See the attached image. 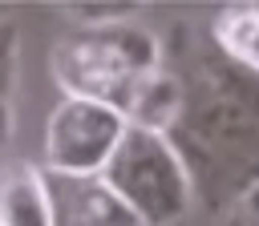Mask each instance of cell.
Listing matches in <instances>:
<instances>
[{
    "instance_id": "obj_7",
    "label": "cell",
    "mask_w": 259,
    "mask_h": 226,
    "mask_svg": "<svg viewBox=\"0 0 259 226\" xmlns=\"http://www.w3.org/2000/svg\"><path fill=\"white\" fill-rule=\"evenodd\" d=\"M0 226H49L45 170L36 161H12L0 170Z\"/></svg>"
},
{
    "instance_id": "obj_2",
    "label": "cell",
    "mask_w": 259,
    "mask_h": 226,
    "mask_svg": "<svg viewBox=\"0 0 259 226\" xmlns=\"http://www.w3.org/2000/svg\"><path fill=\"white\" fill-rule=\"evenodd\" d=\"M158 65H162V36L142 20L69 24L49 52V69L61 97L101 101L117 113L130 105L138 85Z\"/></svg>"
},
{
    "instance_id": "obj_4",
    "label": "cell",
    "mask_w": 259,
    "mask_h": 226,
    "mask_svg": "<svg viewBox=\"0 0 259 226\" xmlns=\"http://www.w3.org/2000/svg\"><path fill=\"white\" fill-rule=\"evenodd\" d=\"M125 133V121L117 109L85 97H61L45 121V161L40 170L73 174V178H97L117 149Z\"/></svg>"
},
{
    "instance_id": "obj_11",
    "label": "cell",
    "mask_w": 259,
    "mask_h": 226,
    "mask_svg": "<svg viewBox=\"0 0 259 226\" xmlns=\"http://www.w3.org/2000/svg\"><path fill=\"white\" fill-rule=\"evenodd\" d=\"M247 198H251V202H255V206H259V186H255V190H251V194H247Z\"/></svg>"
},
{
    "instance_id": "obj_3",
    "label": "cell",
    "mask_w": 259,
    "mask_h": 226,
    "mask_svg": "<svg viewBox=\"0 0 259 226\" xmlns=\"http://www.w3.org/2000/svg\"><path fill=\"white\" fill-rule=\"evenodd\" d=\"M97 178L130 206V214L142 226H174L194 206L186 165L166 141V133L125 125L117 149L109 153Z\"/></svg>"
},
{
    "instance_id": "obj_10",
    "label": "cell",
    "mask_w": 259,
    "mask_h": 226,
    "mask_svg": "<svg viewBox=\"0 0 259 226\" xmlns=\"http://www.w3.org/2000/svg\"><path fill=\"white\" fill-rule=\"evenodd\" d=\"M223 222L219 226H259V206L251 202V198H243V202H235L227 214H219Z\"/></svg>"
},
{
    "instance_id": "obj_5",
    "label": "cell",
    "mask_w": 259,
    "mask_h": 226,
    "mask_svg": "<svg viewBox=\"0 0 259 226\" xmlns=\"http://www.w3.org/2000/svg\"><path fill=\"white\" fill-rule=\"evenodd\" d=\"M45 194H49V226H142L101 178H73L45 170Z\"/></svg>"
},
{
    "instance_id": "obj_1",
    "label": "cell",
    "mask_w": 259,
    "mask_h": 226,
    "mask_svg": "<svg viewBox=\"0 0 259 226\" xmlns=\"http://www.w3.org/2000/svg\"><path fill=\"white\" fill-rule=\"evenodd\" d=\"M162 56L182 85L166 141L186 165L194 206L227 214L259 186V77L227 65L190 28H174Z\"/></svg>"
},
{
    "instance_id": "obj_9",
    "label": "cell",
    "mask_w": 259,
    "mask_h": 226,
    "mask_svg": "<svg viewBox=\"0 0 259 226\" xmlns=\"http://www.w3.org/2000/svg\"><path fill=\"white\" fill-rule=\"evenodd\" d=\"M65 16L73 24H113V20H138V4H65Z\"/></svg>"
},
{
    "instance_id": "obj_6",
    "label": "cell",
    "mask_w": 259,
    "mask_h": 226,
    "mask_svg": "<svg viewBox=\"0 0 259 226\" xmlns=\"http://www.w3.org/2000/svg\"><path fill=\"white\" fill-rule=\"evenodd\" d=\"M202 36L227 65L259 77V4H231L214 12Z\"/></svg>"
},
{
    "instance_id": "obj_8",
    "label": "cell",
    "mask_w": 259,
    "mask_h": 226,
    "mask_svg": "<svg viewBox=\"0 0 259 226\" xmlns=\"http://www.w3.org/2000/svg\"><path fill=\"white\" fill-rule=\"evenodd\" d=\"M16 73H20V28L0 16V149L12 141L16 125Z\"/></svg>"
}]
</instances>
